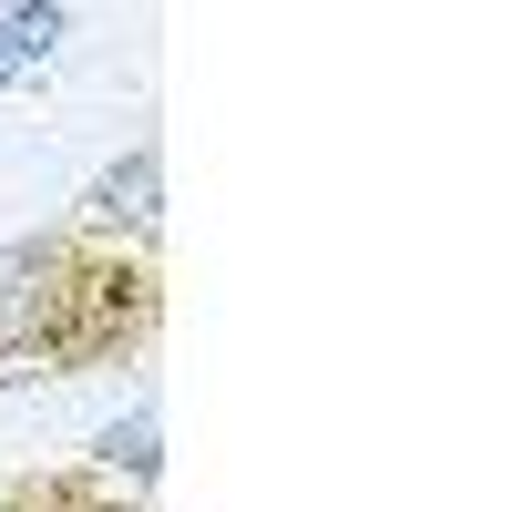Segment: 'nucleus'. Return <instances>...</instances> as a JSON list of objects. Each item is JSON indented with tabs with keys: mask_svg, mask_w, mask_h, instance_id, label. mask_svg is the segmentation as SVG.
Wrapping results in <instances>:
<instances>
[{
	"mask_svg": "<svg viewBox=\"0 0 512 512\" xmlns=\"http://www.w3.org/2000/svg\"><path fill=\"white\" fill-rule=\"evenodd\" d=\"M82 277H93V246L62 216L0 236V369L11 379H62V338L82 308Z\"/></svg>",
	"mask_w": 512,
	"mask_h": 512,
	"instance_id": "f257e3e1",
	"label": "nucleus"
},
{
	"mask_svg": "<svg viewBox=\"0 0 512 512\" xmlns=\"http://www.w3.org/2000/svg\"><path fill=\"white\" fill-rule=\"evenodd\" d=\"M62 226H72L82 246H123V256H154V236H164V144H154V134H134V144H123L113 164H93Z\"/></svg>",
	"mask_w": 512,
	"mask_h": 512,
	"instance_id": "f03ea898",
	"label": "nucleus"
},
{
	"mask_svg": "<svg viewBox=\"0 0 512 512\" xmlns=\"http://www.w3.org/2000/svg\"><path fill=\"white\" fill-rule=\"evenodd\" d=\"M82 472H103L113 492H134V502H154V472H164V410H154V390H134L93 441L72 451Z\"/></svg>",
	"mask_w": 512,
	"mask_h": 512,
	"instance_id": "7ed1b4c3",
	"label": "nucleus"
},
{
	"mask_svg": "<svg viewBox=\"0 0 512 512\" xmlns=\"http://www.w3.org/2000/svg\"><path fill=\"white\" fill-rule=\"evenodd\" d=\"M62 41H72L62 0H0V93H31V82L62 62Z\"/></svg>",
	"mask_w": 512,
	"mask_h": 512,
	"instance_id": "20e7f679",
	"label": "nucleus"
}]
</instances>
